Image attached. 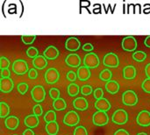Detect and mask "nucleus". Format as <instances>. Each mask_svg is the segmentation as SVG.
Here are the masks:
<instances>
[{
  "label": "nucleus",
  "instance_id": "f257e3e1",
  "mask_svg": "<svg viewBox=\"0 0 150 135\" xmlns=\"http://www.w3.org/2000/svg\"><path fill=\"white\" fill-rule=\"evenodd\" d=\"M99 58L94 53H89L84 56L83 65L89 69H96L99 66Z\"/></svg>",
  "mask_w": 150,
  "mask_h": 135
},
{
  "label": "nucleus",
  "instance_id": "f03ea898",
  "mask_svg": "<svg viewBox=\"0 0 150 135\" xmlns=\"http://www.w3.org/2000/svg\"><path fill=\"white\" fill-rule=\"evenodd\" d=\"M122 101L125 105L134 106L138 103V97L134 90H127L122 95Z\"/></svg>",
  "mask_w": 150,
  "mask_h": 135
},
{
  "label": "nucleus",
  "instance_id": "7ed1b4c3",
  "mask_svg": "<svg viewBox=\"0 0 150 135\" xmlns=\"http://www.w3.org/2000/svg\"><path fill=\"white\" fill-rule=\"evenodd\" d=\"M112 120L116 125H125L128 121V114L125 110H117L112 114Z\"/></svg>",
  "mask_w": 150,
  "mask_h": 135
},
{
  "label": "nucleus",
  "instance_id": "20e7f679",
  "mask_svg": "<svg viewBox=\"0 0 150 135\" xmlns=\"http://www.w3.org/2000/svg\"><path fill=\"white\" fill-rule=\"evenodd\" d=\"M12 71L18 76L25 75L26 72L29 71L27 62L25 61H24V60H17V61H15L13 62V64H12Z\"/></svg>",
  "mask_w": 150,
  "mask_h": 135
},
{
  "label": "nucleus",
  "instance_id": "39448f33",
  "mask_svg": "<svg viewBox=\"0 0 150 135\" xmlns=\"http://www.w3.org/2000/svg\"><path fill=\"white\" fill-rule=\"evenodd\" d=\"M92 120H93V124L95 126L103 127V126H105L108 123L109 118H108V115L106 114L105 112L98 111L97 112L94 113Z\"/></svg>",
  "mask_w": 150,
  "mask_h": 135
},
{
  "label": "nucleus",
  "instance_id": "423d86ee",
  "mask_svg": "<svg viewBox=\"0 0 150 135\" xmlns=\"http://www.w3.org/2000/svg\"><path fill=\"white\" fill-rule=\"evenodd\" d=\"M31 95H32V98L33 101H35L37 103H40V102H43L45 99L46 91L42 86L37 85V86L33 87V89L32 90Z\"/></svg>",
  "mask_w": 150,
  "mask_h": 135
},
{
  "label": "nucleus",
  "instance_id": "0eeeda50",
  "mask_svg": "<svg viewBox=\"0 0 150 135\" xmlns=\"http://www.w3.org/2000/svg\"><path fill=\"white\" fill-rule=\"evenodd\" d=\"M137 47V40L134 36H127L122 40V48L125 51L132 52Z\"/></svg>",
  "mask_w": 150,
  "mask_h": 135
},
{
  "label": "nucleus",
  "instance_id": "6e6552de",
  "mask_svg": "<svg viewBox=\"0 0 150 135\" xmlns=\"http://www.w3.org/2000/svg\"><path fill=\"white\" fill-rule=\"evenodd\" d=\"M103 63L105 67L118 68L120 65V60H119V57L115 54L109 53V54L105 55L104 60H103Z\"/></svg>",
  "mask_w": 150,
  "mask_h": 135
},
{
  "label": "nucleus",
  "instance_id": "1a4fd4ad",
  "mask_svg": "<svg viewBox=\"0 0 150 135\" xmlns=\"http://www.w3.org/2000/svg\"><path fill=\"white\" fill-rule=\"evenodd\" d=\"M79 122H80V117H79V115H78L76 112H74V111L69 112L65 115V117H64V119H63V123H64L65 125L69 126V127H75V126H76Z\"/></svg>",
  "mask_w": 150,
  "mask_h": 135
},
{
  "label": "nucleus",
  "instance_id": "9d476101",
  "mask_svg": "<svg viewBox=\"0 0 150 135\" xmlns=\"http://www.w3.org/2000/svg\"><path fill=\"white\" fill-rule=\"evenodd\" d=\"M59 78H60V74L56 69H54V68L48 69L45 73L46 82L49 84L55 83L56 82H58Z\"/></svg>",
  "mask_w": 150,
  "mask_h": 135
},
{
  "label": "nucleus",
  "instance_id": "9b49d317",
  "mask_svg": "<svg viewBox=\"0 0 150 135\" xmlns=\"http://www.w3.org/2000/svg\"><path fill=\"white\" fill-rule=\"evenodd\" d=\"M137 124L141 127H149L150 126V112L148 111L141 112L137 116Z\"/></svg>",
  "mask_w": 150,
  "mask_h": 135
},
{
  "label": "nucleus",
  "instance_id": "f8f14e48",
  "mask_svg": "<svg viewBox=\"0 0 150 135\" xmlns=\"http://www.w3.org/2000/svg\"><path fill=\"white\" fill-rule=\"evenodd\" d=\"M80 41L76 37H70L65 42V47L69 51H77L80 48Z\"/></svg>",
  "mask_w": 150,
  "mask_h": 135
},
{
  "label": "nucleus",
  "instance_id": "ddd939ff",
  "mask_svg": "<svg viewBox=\"0 0 150 135\" xmlns=\"http://www.w3.org/2000/svg\"><path fill=\"white\" fill-rule=\"evenodd\" d=\"M13 89V82L11 78L0 79V90L4 93H9Z\"/></svg>",
  "mask_w": 150,
  "mask_h": 135
},
{
  "label": "nucleus",
  "instance_id": "4468645a",
  "mask_svg": "<svg viewBox=\"0 0 150 135\" xmlns=\"http://www.w3.org/2000/svg\"><path fill=\"white\" fill-rule=\"evenodd\" d=\"M65 61L68 66L72 68H77L81 63V58L76 54H70L67 56Z\"/></svg>",
  "mask_w": 150,
  "mask_h": 135
},
{
  "label": "nucleus",
  "instance_id": "2eb2a0df",
  "mask_svg": "<svg viewBox=\"0 0 150 135\" xmlns=\"http://www.w3.org/2000/svg\"><path fill=\"white\" fill-rule=\"evenodd\" d=\"M43 55L47 60H54L59 56V50L54 46H49L44 51Z\"/></svg>",
  "mask_w": 150,
  "mask_h": 135
},
{
  "label": "nucleus",
  "instance_id": "dca6fc26",
  "mask_svg": "<svg viewBox=\"0 0 150 135\" xmlns=\"http://www.w3.org/2000/svg\"><path fill=\"white\" fill-rule=\"evenodd\" d=\"M18 124H19V120L15 116L7 117L4 120V125L6 128L9 130H16L18 127Z\"/></svg>",
  "mask_w": 150,
  "mask_h": 135
},
{
  "label": "nucleus",
  "instance_id": "f3484780",
  "mask_svg": "<svg viewBox=\"0 0 150 135\" xmlns=\"http://www.w3.org/2000/svg\"><path fill=\"white\" fill-rule=\"evenodd\" d=\"M33 65L36 69H43L47 65V60L44 55H38L33 60Z\"/></svg>",
  "mask_w": 150,
  "mask_h": 135
},
{
  "label": "nucleus",
  "instance_id": "a211bd4d",
  "mask_svg": "<svg viewBox=\"0 0 150 135\" xmlns=\"http://www.w3.org/2000/svg\"><path fill=\"white\" fill-rule=\"evenodd\" d=\"M95 107L98 111H101V112H107L111 109V105L109 103V101L106 98H101L99 100H97L95 103Z\"/></svg>",
  "mask_w": 150,
  "mask_h": 135
},
{
  "label": "nucleus",
  "instance_id": "6ab92c4d",
  "mask_svg": "<svg viewBox=\"0 0 150 135\" xmlns=\"http://www.w3.org/2000/svg\"><path fill=\"white\" fill-rule=\"evenodd\" d=\"M73 106L78 111H85L88 109V102L84 98H77L73 101Z\"/></svg>",
  "mask_w": 150,
  "mask_h": 135
},
{
  "label": "nucleus",
  "instance_id": "aec40b11",
  "mask_svg": "<svg viewBox=\"0 0 150 135\" xmlns=\"http://www.w3.org/2000/svg\"><path fill=\"white\" fill-rule=\"evenodd\" d=\"M77 78L80 80V81H87L90 76H91V71H90V69L85 67V66H83V67H80L77 70Z\"/></svg>",
  "mask_w": 150,
  "mask_h": 135
},
{
  "label": "nucleus",
  "instance_id": "412c9836",
  "mask_svg": "<svg viewBox=\"0 0 150 135\" xmlns=\"http://www.w3.org/2000/svg\"><path fill=\"white\" fill-rule=\"evenodd\" d=\"M24 123H25V127H27L28 128H35L39 125L38 116H35L34 114L29 115V116L25 117V119L24 120Z\"/></svg>",
  "mask_w": 150,
  "mask_h": 135
},
{
  "label": "nucleus",
  "instance_id": "4be33fe9",
  "mask_svg": "<svg viewBox=\"0 0 150 135\" xmlns=\"http://www.w3.org/2000/svg\"><path fill=\"white\" fill-rule=\"evenodd\" d=\"M123 76L125 79L132 80L136 76V69L134 66H127L123 69Z\"/></svg>",
  "mask_w": 150,
  "mask_h": 135
},
{
  "label": "nucleus",
  "instance_id": "5701e85b",
  "mask_svg": "<svg viewBox=\"0 0 150 135\" xmlns=\"http://www.w3.org/2000/svg\"><path fill=\"white\" fill-rule=\"evenodd\" d=\"M120 86L116 81H110V82H107V83L105 84V89L110 94L118 93L120 90Z\"/></svg>",
  "mask_w": 150,
  "mask_h": 135
},
{
  "label": "nucleus",
  "instance_id": "b1692460",
  "mask_svg": "<svg viewBox=\"0 0 150 135\" xmlns=\"http://www.w3.org/2000/svg\"><path fill=\"white\" fill-rule=\"evenodd\" d=\"M46 131L48 135H56L59 132V125L56 121L47 123L46 125Z\"/></svg>",
  "mask_w": 150,
  "mask_h": 135
},
{
  "label": "nucleus",
  "instance_id": "393cba45",
  "mask_svg": "<svg viewBox=\"0 0 150 135\" xmlns=\"http://www.w3.org/2000/svg\"><path fill=\"white\" fill-rule=\"evenodd\" d=\"M53 107L56 111H62V110L66 109L67 104H66V102H65V100L63 98H58L56 100H54Z\"/></svg>",
  "mask_w": 150,
  "mask_h": 135
},
{
  "label": "nucleus",
  "instance_id": "a878e982",
  "mask_svg": "<svg viewBox=\"0 0 150 135\" xmlns=\"http://www.w3.org/2000/svg\"><path fill=\"white\" fill-rule=\"evenodd\" d=\"M10 113V107L7 104L1 102L0 103V118L6 119Z\"/></svg>",
  "mask_w": 150,
  "mask_h": 135
},
{
  "label": "nucleus",
  "instance_id": "bb28decb",
  "mask_svg": "<svg viewBox=\"0 0 150 135\" xmlns=\"http://www.w3.org/2000/svg\"><path fill=\"white\" fill-rule=\"evenodd\" d=\"M99 77L104 82H110V81H112L111 79L112 77V71L110 69H105L101 71V73L99 75Z\"/></svg>",
  "mask_w": 150,
  "mask_h": 135
},
{
  "label": "nucleus",
  "instance_id": "cd10ccee",
  "mask_svg": "<svg viewBox=\"0 0 150 135\" xmlns=\"http://www.w3.org/2000/svg\"><path fill=\"white\" fill-rule=\"evenodd\" d=\"M79 93V86L76 83H70L68 86V94L70 97H76Z\"/></svg>",
  "mask_w": 150,
  "mask_h": 135
},
{
  "label": "nucleus",
  "instance_id": "c85d7f7f",
  "mask_svg": "<svg viewBox=\"0 0 150 135\" xmlns=\"http://www.w3.org/2000/svg\"><path fill=\"white\" fill-rule=\"evenodd\" d=\"M132 57H133V59L134 61L141 62V61H144L146 60L147 54L144 52H142V51H136V52L134 53V54H133Z\"/></svg>",
  "mask_w": 150,
  "mask_h": 135
},
{
  "label": "nucleus",
  "instance_id": "c756f323",
  "mask_svg": "<svg viewBox=\"0 0 150 135\" xmlns=\"http://www.w3.org/2000/svg\"><path fill=\"white\" fill-rule=\"evenodd\" d=\"M44 120L47 123H51V122H54L56 121V113L54 111H48L45 116H44Z\"/></svg>",
  "mask_w": 150,
  "mask_h": 135
},
{
  "label": "nucleus",
  "instance_id": "7c9ffc66",
  "mask_svg": "<svg viewBox=\"0 0 150 135\" xmlns=\"http://www.w3.org/2000/svg\"><path fill=\"white\" fill-rule=\"evenodd\" d=\"M36 39V35H22L21 40L25 45H31Z\"/></svg>",
  "mask_w": 150,
  "mask_h": 135
},
{
  "label": "nucleus",
  "instance_id": "2f4dec72",
  "mask_svg": "<svg viewBox=\"0 0 150 135\" xmlns=\"http://www.w3.org/2000/svg\"><path fill=\"white\" fill-rule=\"evenodd\" d=\"M26 55L30 58H36L39 55V51L36 47H31L26 50Z\"/></svg>",
  "mask_w": 150,
  "mask_h": 135
},
{
  "label": "nucleus",
  "instance_id": "473e14b6",
  "mask_svg": "<svg viewBox=\"0 0 150 135\" xmlns=\"http://www.w3.org/2000/svg\"><path fill=\"white\" fill-rule=\"evenodd\" d=\"M28 89H29V86H28V84L25 83H19L18 84V91L21 95H25V94L27 92Z\"/></svg>",
  "mask_w": 150,
  "mask_h": 135
},
{
  "label": "nucleus",
  "instance_id": "72a5a7b5",
  "mask_svg": "<svg viewBox=\"0 0 150 135\" xmlns=\"http://www.w3.org/2000/svg\"><path fill=\"white\" fill-rule=\"evenodd\" d=\"M81 92H82V94L83 96H89V95H91L94 91H93L92 87L91 85H83L81 88Z\"/></svg>",
  "mask_w": 150,
  "mask_h": 135
},
{
  "label": "nucleus",
  "instance_id": "f704fd0d",
  "mask_svg": "<svg viewBox=\"0 0 150 135\" xmlns=\"http://www.w3.org/2000/svg\"><path fill=\"white\" fill-rule=\"evenodd\" d=\"M49 96L52 99L56 100L58 98H60V90L58 89L55 88H52L49 90Z\"/></svg>",
  "mask_w": 150,
  "mask_h": 135
},
{
  "label": "nucleus",
  "instance_id": "c9c22d12",
  "mask_svg": "<svg viewBox=\"0 0 150 135\" xmlns=\"http://www.w3.org/2000/svg\"><path fill=\"white\" fill-rule=\"evenodd\" d=\"M74 135H88V133H87V130L84 127L79 126L75 129Z\"/></svg>",
  "mask_w": 150,
  "mask_h": 135
},
{
  "label": "nucleus",
  "instance_id": "e433bc0d",
  "mask_svg": "<svg viewBox=\"0 0 150 135\" xmlns=\"http://www.w3.org/2000/svg\"><path fill=\"white\" fill-rule=\"evenodd\" d=\"M10 66V61L6 58V57H1L0 58V69H8V67Z\"/></svg>",
  "mask_w": 150,
  "mask_h": 135
},
{
  "label": "nucleus",
  "instance_id": "4c0bfd02",
  "mask_svg": "<svg viewBox=\"0 0 150 135\" xmlns=\"http://www.w3.org/2000/svg\"><path fill=\"white\" fill-rule=\"evenodd\" d=\"M94 94V98L97 99V100H99L101 98H103V96H104V91L101 88H98L94 90L93 92Z\"/></svg>",
  "mask_w": 150,
  "mask_h": 135
},
{
  "label": "nucleus",
  "instance_id": "58836bf2",
  "mask_svg": "<svg viewBox=\"0 0 150 135\" xmlns=\"http://www.w3.org/2000/svg\"><path fill=\"white\" fill-rule=\"evenodd\" d=\"M142 87L143 89V90L147 93H149L150 94V79L149 78H147L146 80H144V82L142 83Z\"/></svg>",
  "mask_w": 150,
  "mask_h": 135
},
{
  "label": "nucleus",
  "instance_id": "ea45409f",
  "mask_svg": "<svg viewBox=\"0 0 150 135\" xmlns=\"http://www.w3.org/2000/svg\"><path fill=\"white\" fill-rule=\"evenodd\" d=\"M33 114L35 116H40L43 113V109H42V107L40 105H36L33 106Z\"/></svg>",
  "mask_w": 150,
  "mask_h": 135
},
{
  "label": "nucleus",
  "instance_id": "a19ab883",
  "mask_svg": "<svg viewBox=\"0 0 150 135\" xmlns=\"http://www.w3.org/2000/svg\"><path fill=\"white\" fill-rule=\"evenodd\" d=\"M38 76V72L36 70V69H31L28 71V77L30 79H36Z\"/></svg>",
  "mask_w": 150,
  "mask_h": 135
},
{
  "label": "nucleus",
  "instance_id": "79ce46f5",
  "mask_svg": "<svg viewBox=\"0 0 150 135\" xmlns=\"http://www.w3.org/2000/svg\"><path fill=\"white\" fill-rule=\"evenodd\" d=\"M77 77V75L74 71H69L67 74V79L70 82H74Z\"/></svg>",
  "mask_w": 150,
  "mask_h": 135
},
{
  "label": "nucleus",
  "instance_id": "37998d69",
  "mask_svg": "<svg viewBox=\"0 0 150 135\" xmlns=\"http://www.w3.org/2000/svg\"><path fill=\"white\" fill-rule=\"evenodd\" d=\"M11 72L8 69H1V78H10Z\"/></svg>",
  "mask_w": 150,
  "mask_h": 135
},
{
  "label": "nucleus",
  "instance_id": "c03bdc74",
  "mask_svg": "<svg viewBox=\"0 0 150 135\" xmlns=\"http://www.w3.org/2000/svg\"><path fill=\"white\" fill-rule=\"evenodd\" d=\"M94 49V47L92 46V44L91 43H86L83 46V51H87V52H91Z\"/></svg>",
  "mask_w": 150,
  "mask_h": 135
},
{
  "label": "nucleus",
  "instance_id": "a18cd8bd",
  "mask_svg": "<svg viewBox=\"0 0 150 135\" xmlns=\"http://www.w3.org/2000/svg\"><path fill=\"white\" fill-rule=\"evenodd\" d=\"M114 135H130L129 134V133L128 132H127L126 130H123V129H120V130H118Z\"/></svg>",
  "mask_w": 150,
  "mask_h": 135
},
{
  "label": "nucleus",
  "instance_id": "49530a36",
  "mask_svg": "<svg viewBox=\"0 0 150 135\" xmlns=\"http://www.w3.org/2000/svg\"><path fill=\"white\" fill-rule=\"evenodd\" d=\"M145 73H146L147 77L150 79V63L147 64V66L145 67Z\"/></svg>",
  "mask_w": 150,
  "mask_h": 135
},
{
  "label": "nucleus",
  "instance_id": "de8ad7c7",
  "mask_svg": "<svg viewBox=\"0 0 150 135\" xmlns=\"http://www.w3.org/2000/svg\"><path fill=\"white\" fill-rule=\"evenodd\" d=\"M23 135H35L34 133L33 132V130L31 128H27L24 133H23Z\"/></svg>",
  "mask_w": 150,
  "mask_h": 135
},
{
  "label": "nucleus",
  "instance_id": "09e8293b",
  "mask_svg": "<svg viewBox=\"0 0 150 135\" xmlns=\"http://www.w3.org/2000/svg\"><path fill=\"white\" fill-rule=\"evenodd\" d=\"M144 44H145V46H146V47H150V35H149V36L145 39V40H144Z\"/></svg>",
  "mask_w": 150,
  "mask_h": 135
},
{
  "label": "nucleus",
  "instance_id": "8fccbe9b",
  "mask_svg": "<svg viewBox=\"0 0 150 135\" xmlns=\"http://www.w3.org/2000/svg\"><path fill=\"white\" fill-rule=\"evenodd\" d=\"M137 135H148L146 133H139Z\"/></svg>",
  "mask_w": 150,
  "mask_h": 135
},
{
  "label": "nucleus",
  "instance_id": "3c124183",
  "mask_svg": "<svg viewBox=\"0 0 150 135\" xmlns=\"http://www.w3.org/2000/svg\"><path fill=\"white\" fill-rule=\"evenodd\" d=\"M14 135H18V134H14Z\"/></svg>",
  "mask_w": 150,
  "mask_h": 135
}]
</instances>
